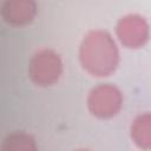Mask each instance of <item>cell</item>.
I'll return each mask as SVG.
<instances>
[{"instance_id":"6da1fadb","label":"cell","mask_w":151,"mask_h":151,"mask_svg":"<svg viewBox=\"0 0 151 151\" xmlns=\"http://www.w3.org/2000/svg\"><path fill=\"white\" fill-rule=\"evenodd\" d=\"M79 58L83 67L88 73L106 77L117 68L119 52L110 33L94 29L84 37L79 48Z\"/></svg>"},{"instance_id":"52a82bcc","label":"cell","mask_w":151,"mask_h":151,"mask_svg":"<svg viewBox=\"0 0 151 151\" xmlns=\"http://www.w3.org/2000/svg\"><path fill=\"white\" fill-rule=\"evenodd\" d=\"M1 151H38L34 139L25 132H12L2 142Z\"/></svg>"},{"instance_id":"7a4b0ae2","label":"cell","mask_w":151,"mask_h":151,"mask_svg":"<svg viewBox=\"0 0 151 151\" xmlns=\"http://www.w3.org/2000/svg\"><path fill=\"white\" fill-rule=\"evenodd\" d=\"M63 72V63L53 50L38 51L31 59L28 73L32 81L39 86H50L57 83Z\"/></svg>"},{"instance_id":"ba28073f","label":"cell","mask_w":151,"mask_h":151,"mask_svg":"<svg viewBox=\"0 0 151 151\" xmlns=\"http://www.w3.org/2000/svg\"><path fill=\"white\" fill-rule=\"evenodd\" d=\"M77 151H88V150H77Z\"/></svg>"},{"instance_id":"5b68a950","label":"cell","mask_w":151,"mask_h":151,"mask_svg":"<svg viewBox=\"0 0 151 151\" xmlns=\"http://www.w3.org/2000/svg\"><path fill=\"white\" fill-rule=\"evenodd\" d=\"M37 13V4L32 0H7L1 6V17L7 24L21 26L31 22Z\"/></svg>"},{"instance_id":"8992f818","label":"cell","mask_w":151,"mask_h":151,"mask_svg":"<svg viewBox=\"0 0 151 151\" xmlns=\"http://www.w3.org/2000/svg\"><path fill=\"white\" fill-rule=\"evenodd\" d=\"M131 138L142 149H151V113L139 114L131 125Z\"/></svg>"},{"instance_id":"277c9868","label":"cell","mask_w":151,"mask_h":151,"mask_svg":"<svg viewBox=\"0 0 151 151\" xmlns=\"http://www.w3.org/2000/svg\"><path fill=\"white\" fill-rule=\"evenodd\" d=\"M116 31L122 44L131 48L144 45L149 39V25L139 14H127L120 18Z\"/></svg>"},{"instance_id":"3957f363","label":"cell","mask_w":151,"mask_h":151,"mask_svg":"<svg viewBox=\"0 0 151 151\" xmlns=\"http://www.w3.org/2000/svg\"><path fill=\"white\" fill-rule=\"evenodd\" d=\"M123 104L119 88L111 84H100L93 87L87 97L90 112L99 118H110L118 113Z\"/></svg>"}]
</instances>
